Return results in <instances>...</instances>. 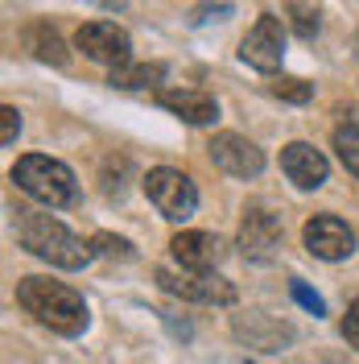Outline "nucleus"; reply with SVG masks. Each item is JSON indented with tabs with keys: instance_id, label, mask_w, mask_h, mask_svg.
<instances>
[{
	"instance_id": "obj_12",
	"label": "nucleus",
	"mask_w": 359,
	"mask_h": 364,
	"mask_svg": "<svg viewBox=\"0 0 359 364\" xmlns=\"http://www.w3.org/2000/svg\"><path fill=\"white\" fill-rule=\"evenodd\" d=\"M170 252L182 269H199V273H211L219 261H223V240L215 232H178L170 240Z\"/></svg>"
},
{
	"instance_id": "obj_2",
	"label": "nucleus",
	"mask_w": 359,
	"mask_h": 364,
	"mask_svg": "<svg viewBox=\"0 0 359 364\" xmlns=\"http://www.w3.org/2000/svg\"><path fill=\"white\" fill-rule=\"evenodd\" d=\"M17 240H21V249H29L33 257H42L58 269H83L95 257L91 240L74 236L67 224H58L45 211H17Z\"/></svg>"
},
{
	"instance_id": "obj_3",
	"label": "nucleus",
	"mask_w": 359,
	"mask_h": 364,
	"mask_svg": "<svg viewBox=\"0 0 359 364\" xmlns=\"http://www.w3.org/2000/svg\"><path fill=\"white\" fill-rule=\"evenodd\" d=\"M13 182L21 186L29 199H38L45 207H67L74 203V174L70 166H62L58 158H45V154H25L13 166Z\"/></svg>"
},
{
	"instance_id": "obj_19",
	"label": "nucleus",
	"mask_w": 359,
	"mask_h": 364,
	"mask_svg": "<svg viewBox=\"0 0 359 364\" xmlns=\"http://www.w3.org/2000/svg\"><path fill=\"white\" fill-rule=\"evenodd\" d=\"M269 91L277 100H289V104H306L310 95H314V83H306V79H293V75H281V79H272Z\"/></svg>"
},
{
	"instance_id": "obj_10",
	"label": "nucleus",
	"mask_w": 359,
	"mask_h": 364,
	"mask_svg": "<svg viewBox=\"0 0 359 364\" xmlns=\"http://www.w3.org/2000/svg\"><path fill=\"white\" fill-rule=\"evenodd\" d=\"M302 240H306V249L314 252L318 261H347L355 252V232L338 215H314L302 228Z\"/></svg>"
},
{
	"instance_id": "obj_13",
	"label": "nucleus",
	"mask_w": 359,
	"mask_h": 364,
	"mask_svg": "<svg viewBox=\"0 0 359 364\" xmlns=\"http://www.w3.org/2000/svg\"><path fill=\"white\" fill-rule=\"evenodd\" d=\"M158 104L165 112H174L178 120H186V124H211V120H219L215 95L194 91V87H165V91H158Z\"/></svg>"
},
{
	"instance_id": "obj_14",
	"label": "nucleus",
	"mask_w": 359,
	"mask_h": 364,
	"mask_svg": "<svg viewBox=\"0 0 359 364\" xmlns=\"http://www.w3.org/2000/svg\"><path fill=\"white\" fill-rule=\"evenodd\" d=\"M236 331L248 336L252 348H265V352H285V343L293 340V327L281 323V318L269 315H248V323H236Z\"/></svg>"
},
{
	"instance_id": "obj_21",
	"label": "nucleus",
	"mask_w": 359,
	"mask_h": 364,
	"mask_svg": "<svg viewBox=\"0 0 359 364\" xmlns=\"http://www.w3.org/2000/svg\"><path fill=\"white\" fill-rule=\"evenodd\" d=\"M289 294L297 298V302H302V306H306L310 315H326V302H322V298H318L314 290L306 286V282H297V277H293V282H289Z\"/></svg>"
},
{
	"instance_id": "obj_6",
	"label": "nucleus",
	"mask_w": 359,
	"mask_h": 364,
	"mask_svg": "<svg viewBox=\"0 0 359 364\" xmlns=\"http://www.w3.org/2000/svg\"><path fill=\"white\" fill-rule=\"evenodd\" d=\"M240 58L252 70H260V75L281 70V58H285V25L277 21L272 13L256 17V25L248 29L244 42H240Z\"/></svg>"
},
{
	"instance_id": "obj_23",
	"label": "nucleus",
	"mask_w": 359,
	"mask_h": 364,
	"mask_svg": "<svg viewBox=\"0 0 359 364\" xmlns=\"http://www.w3.org/2000/svg\"><path fill=\"white\" fill-rule=\"evenodd\" d=\"M343 340L351 343V348H359V298L347 306V315H343Z\"/></svg>"
},
{
	"instance_id": "obj_18",
	"label": "nucleus",
	"mask_w": 359,
	"mask_h": 364,
	"mask_svg": "<svg viewBox=\"0 0 359 364\" xmlns=\"http://www.w3.org/2000/svg\"><path fill=\"white\" fill-rule=\"evenodd\" d=\"M289 4V17H293V29H297V38H314L318 33V0H285Z\"/></svg>"
},
{
	"instance_id": "obj_9",
	"label": "nucleus",
	"mask_w": 359,
	"mask_h": 364,
	"mask_svg": "<svg viewBox=\"0 0 359 364\" xmlns=\"http://www.w3.org/2000/svg\"><path fill=\"white\" fill-rule=\"evenodd\" d=\"M206 154H211V161H215L223 174H231V178H256V174L265 170V154L240 133H215L211 145H206Z\"/></svg>"
},
{
	"instance_id": "obj_5",
	"label": "nucleus",
	"mask_w": 359,
	"mask_h": 364,
	"mask_svg": "<svg viewBox=\"0 0 359 364\" xmlns=\"http://www.w3.org/2000/svg\"><path fill=\"white\" fill-rule=\"evenodd\" d=\"M158 286L165 294L186 298V302H202V306H231L236 302V286L219 277V273H199V269H158Z\"/></svg>"
},
{
	"instance_id": "obj_7",
	"label": "nucleus",
	"mask_w": 359,
	"mask_h": 364,
	"mask_svg": "<svg viewBox=\"0 0 359 364\" xmlns=\"http://www.w3.org/2000/svg\"><path fill=\"white\" fill-rule=\"evenodd\" d=\"M74 46L87 54L91 63H108V67L128 63V54H133V38H128L116 21H87V25H79Z\"/></svg>"
},
{
	"instance_id": "obj_22",
	"label": "nucleus",
	"mask_w": 359,
	"mask_h": 364,
	"mask_svg": "<svg viewBox=\"0 0 359 364\" xmlns=\"http://www.w3.org/2000/svg\"><path fill=\"white\" fill-rule=\"evenodd\" d=\"M17 133H21V112H17L13 104H4V108H0V141H4V145H13Z\"/></svg>"
},
{
	"instance_id": "obj_1",
	"label": "nucleus",
	"mask_w": 359,
	"mask_h": 364,
	"mask_svg": "<svg viewBox=\"0 0 359 364\" xmlns=\"http://www.w3.org/2000/svg\"><path fill=\"white\" fill-rule=\"evenodd\" d=\"M17 306L58 336H83L91 323L83 294L62 286V282H50V277H21L17 282Z\"/></svg>"
},
{
	"instance_id": "obj_8",
	"label": "nucleus",
	"mask_w": 359,
	"mask_h": 364,
	"mask_svg": "<svg viewBox=\"0 0 359 364\" xmlns=\"http://www.w3.org/2000/svg\"><path fill=\"white\" fill-rule=\"evenodd\" d=\"M240 249L248 261H272L281 249V220L272 215L269 207L252 203L244 207V220H240Z\"/></svg>"
},
{
	"instance_id": "obj_17",
	"label": "nucleus",
	"mask_w": 359,
	"mask_h": 364,
	"mask_svg": "<svg viewBox=\"0 0 359 364\" xmlns=\"http://www.w3.org/2000/svg\"><path fill=\"white\" fill-rule=\"evenodd\" d=\"M335 149H338V161L347 166V174L359 178V116L343 120L335 129Z\"/></svg>"
},
{
	"instance_id": "obj_16",
	"label": "nucleus",
	"mask_w": 359,
	"mask_h": 364,
	"mask_svg": "<svg viewBox=\"0 0 359 364\" xmlns=\"http://www.w3.org/2000/svg\"><path fill=\"white\" fill-rule=\"evenodd\" d=\"M25 42H29V50H33V58H42V63H54V67H67V46H62V38L50 29V25H29L25 29Z\"/></svg>"
},
{
	"instance_id": "obj_15",
	"label": "nucleus",
	"mask_w": 359,
	"mask_h": 364,
	"mask_svg": "<svg viewBox=\"0 0 359 364\" xmlns=\"http://www.w3.org/2000/svg\"><path fill=\"white\" fill-rule=\"evenodd\" d=\"M161 79H165V67L161 63H120L108 75V83L120 91H153Z\"/></svg>"
},
{
	"instance_id": "obj_11",
	"label": "nucleus",
	"mask_w": 359,
	"mask_h": 364,
	"mask_svg": "<svg viewBox=\"0 0 359 364\" xmlns=\"http://www.w3.org/2000/svg\"><path fill=\"white\" fill-rule=\"evenodd\" d=\"M281 170H285V178L297 191H318L326 182V174H331V161L322 158L310 141H289L281 149Z\"/></svg>"
},
{
	"instance_id": "obj_20",
	"label": "nucleus",
	"mask_w": 359,
	"mask_h": 364,
	"mask_svg": "<svg viewBox=\"0 0 359 364\" xmlns=\"http://www.w3.org/2000/svg\"><path fill=\"white\" fill-rule=\"evenodd\" d=\"M91 245H95V252H104V257H120V261H133V257H136L133 245H128L124 236H112V232H99Z\"/></svg>"
},
{
	"instance_id": "obj_4",
	"label": "nucleus",
	"mask_w": 359,
	"mask_h": 364,
	"mask_svg": "<svg viewBox=\"0 0 359 364\" xmlns=\"http://www.w3.org/2000/svg\"><path fill=\"white\" fill-rule=\"evenodd\" d=\"M145 195H149V203L158 207L170 224H186V220L199 211V191H194V182L186 178L182 170H170V166L149 170Z\"/></svg>"
}]
</instances>
